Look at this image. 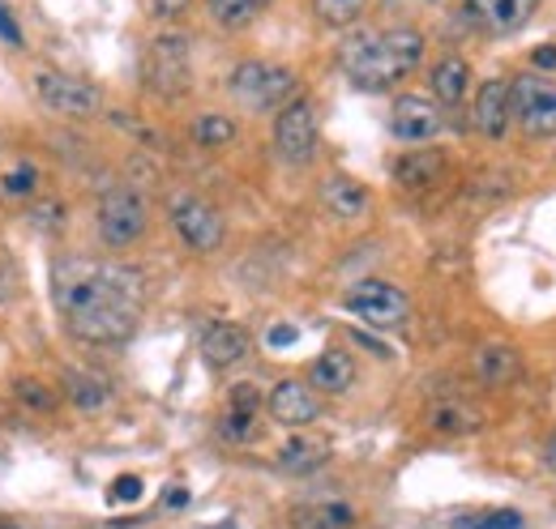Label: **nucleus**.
Returning a JSON list of instances; mask_svg holds the SVG:
<instances>
[{
    "label": "nucleus",
    "instance_id": "412c9836",
    "mask_svg": "<svg viewBox=\"0 0 556 529\" xmlns=\"http://www.w3.org/2000/svg\"><path fill=\"white\" fill-rule=\"evenodd\" d=\"M467 4L488 30H518V26L531 22L540 0H467Z\"/></svg>",
    "mask_w": 556,
    "mask_h": 529
},
{
    "label": "nucleus",
    "instance_id": "9b49d317",
    "mask_svg": "<svg viewBox=\"0 0 556 529\" xmlns=\"http://www.w3.org/2000/svg\"><path fill=\"white\" fill-rule=\"evenodd\" d=\"M445 120H441V107L419 99V94H399L394 107H390V132L407 145H424L432 137H441Z\"/></svg>",
    "mask_w": 556,
    "mask_h": 529
},
{
    "label": "nucleus",
    "instance_id": "dca6fc26",
    "mask_svg": "<svg viewBox=\"0 0 556 529\" xmlns=\"http://www.w3.org/2000/svg\"><path fill=\"white\" fill-rule=\"evenodd\" d=\"M445 180V154L441 150H412L394 163V184L407 193H428Z\"/></svg>",
    "mask_w": 556,
    "mask_h": 529
},
{
    "label": "nucleus",
    "instance_id": "b1692460",
    "mask_svg": "<svg viewBox=\"0 0 556 529\" xmlns=\"http://www.w3.org/2000/svg\"><path fill=\"white\" fill-rule=\"evenodd\" d=\"M321 205L334 214V218H359L364 209H368V189L359 184V180H351V176H330L326 184H321Z\"/></svg>",
    "mask_w": 556,
    "mask_h": 529
},
{
    "label": "nucleus",
    "instance_id": "393cba45",
    "mask_svg": "<svg viewBox=\"0 0 556 529\" xmlns=\"http://www.w3.org/2000/svg\"><path fill=\"white\" fill-rule=\"evenodd\" d=\"M65 397H70L77 410L99 414V410L112 401V385H108L103 376H94V372H70V376H65Z\"/></svg>",
    "mask_w": 556,
    "mask_h": 529
},
{
    "label": "nucleus",
    "instance_id": "2f4dec72",
    "mask_svg": "<svg viewBox=\"0 0 556 529\" xmlns=\"http://www.w3.org/2000/svg\"><path fill=\"white\" fill-rule=\"evenodd\" d=\"M108 495H112V504H138V500H141V478H134V474L116 478Z\"/></svg>",
    "mask_w": 556,
    "mask_h": 529
},
{
    "label": "nucleus",
    "instance_id": "6ab92c4d",
    "mask_svg": "<svg viewBox=\"0 0 556 529\" xmlns=\"http://www.w3.org/2000/svg\"><path fill=\"white\" fill-rule=\"evenodd\" d=\"M428 81H432V94H437L441 107H458L467 99V90H471V65L463 56H441L432 65Z\"/></svg>",
    "mask_w": 556,
    "mask_h": 529
},
{
    "label": "nucleus",
    "instance_id": "423d86ee",
    "mask_svg": "<svg viewBox=\"0 0 556 529\" xmlns=\"http://www.w3.org/2000/svg\"><path fill=\"white\" fill-rule=\"evenodd\" d=\"M348 312L359 317L372 330H399L412 317V299L403 286L381 282V278H364L348 291Z\"/></svg>",
    "mask_w": 556,
    "mask_h": 529
},
{
    "label": "nucleus",
    "instance_id": "39448f33",
    "mask_svg": "<svg viewBox=\"0 0 556 529\" xmlns=\"http://www.w3.org/2000/svg\"><path fill=\"white\" fill-rule=\"evenodd\" d=\"M141 77H146V90L159 94V99H180L193 90V43L185 35H159L150 48H146V61H141Z\"/></svg>",
    "mask_w": 556,
    "mask_h": 529
},
{
    "label": "nucleus",
    "instance_id": "f8f14e48",
    "mask_svg": "<svg viewBox=\"0 0 556 529\" xmlns=\"http://www.w3.org/2000/svg\"><path fill=\"white\" fill-rule=\"evenodd\" d=\"M266 410L282 427H308L321 418V397L308 380H278L266 393Z\"/></svg>",
    "mask_w": 556,
    "mask_h": 529
},
{
    "label": "nucleus",
    "instance_id": "4c0bfd02",
    "mask_svg": "<svg viewBox=\"0 0 556 529\" xmlns=\"http://www.w3.org/2000/svg\"><path fill=\"white\" fill-rule=\"evenodd\" d=\"M544 457H548V465H556V436L548 440V449H544Z\"/></svg>",
    "mask_w": 556,
    "mask_h": 529
},
{
    "label": "nucleus",
    "instance_id": "4468645a",
    "mask_svg": "<svg viewBox=\"0 0 556 529\" xmlns=\"http://www.w3.org/2000/svg\"><path fill=\"white\" fill-rule=\"evenodd\" d=\"M514 120V94H509V81L492 77L476 90V107H471V125L484 132L488 141H501L509 132Z\"/></svg>",
    "mask_w": 556,
    "mask_h": 529
},
{
    "label": "nucleus",
    "instance_id": "f704fd0d",
    "mask_svg": "<svg viewBox=\"0 0 556 529\" xmlns=\"http://www.w3.org/2000/svg\"><path fill=\"white\" fill-rule=\"evenodd\" d=\"M531 65L544 68V73H553L556 68V48L548 43V48H535V56H531Z\"/></svg>",
    "mask_w": 556,
    "mask_h": 529
},
{
    "label": "nucleus",
    "instance_id": "c85d7f7f",
    "mask_svg": "<svg viewBox=\"0 0 556 529\" xmlns=\"http://www.w3.org/2000/svg\"><path fill=\"white\" fill-rule=\"evenodd\" d=\"M313 9H317V17L326 26H351V22L364 17L368 0H313Z\"/></svg>",
    "mask_w": 556,
    "mask_h": 529
},
{
    "label": "nucleus",
    "instance_id": "6e6552de",
    "mask_svg": "<svg viewBox=\"0 0 556 529\" xmlns=\"http://www.w3.org/2000/svg\"><path fill=\"white\" fill-rule=\"evenodd\" d=\"M317 107L308 103V99H291L282 112H278L275 120V150L282 163H291V167H304L313 154H317Z\"/></svg>",
    "mask_w": 556,
    "mask_h": 529
},
{
    "label": "nucleus",
    "instance_id": "e433bc0d",
    "mask_svg": "<svg viewBox=\"0 0 556 529\" xmlns=\"http://www.w3.org/2000/svg\"><path fill=\"white\" fill-rule=\"evenodd\" d=\"M163 504H167V508H185V504H189V491H185V487H172V491L163 495Z\"/></svg>",
    "mask_w": 556,
    "mask_h": 529
},
{
    "label": "nucleus",
    "instance_id": "f257e3e1",
    "mask_svg": "<svg viewBox=\"0 0 556 529\" xmlns=\"http://www.w3.org/2000/svg\"><path fill=\"white\" fill-rule=\"evenodd\" d=\"M52 291L70 330L94 346L134 337L146 304V278L121 261H61L52 273Z\"/></svg>",
    "mask_w": 556,
    "mask_h": 529
},
{
    "label": "nucleus",
    "instance_id": "5701e85b",
    "mask_svg": "<svg viewBox=\"0 0 556 529\" xmlns=\"http://www.w3.org/2000/svg\"><path fill=\"white\" fill-rule=\"evenodd\" d=\"M428 423H432L437 431H445V436H471V431H480L484 418H480V410L467 405L463 397H441V401H432Z\"/></svg>",
    "mask_w": 556,
    "mask_h": 529
},
{
    "label": "nucleus",
    "instance_id": "ea45409f",
    "mask_svg": "<svg viewBox=\"0 0 556 529\" xmlns=\"http://www.w3.org/2000/svg\"><path fill=\"white\" fill-rule=\"evenodd\" d=\"M214 529H231V521H227V526H214Z\"/></svg>",
    "mask_w": 556,
    "mask_h": 529
},
{
    "label": "nucleus",
    "instance_id": "f03ea898",
    "mask_svg": "<svg viewBox=\"0 0 556 529\" xmlns=\"http://www.w3.org/2000/svg\"><path fill=\"white\" fill-rule=\"evenodd\" d=\"M424 61V35L394 26V30H377V35H359L343 48V73L351 86L377 94V90H394L399 81H407Z\"/></svg>",
    "mask_w": 556,
    "mask_h": 529
},
{
    "label": "nucleus",
    "instance_id": "f3484780",
    "mask_svg": "<svg viewBox=\"0 0 556 529\" xmlns=\"http://www.w3.org/2000/svg\"><path fill=\"white\" fill-rule=\"evenodd\" d=\"M351 380H355V359H351L348 350H339V346L321 350L313 359V367H308V385L317 393H348Z\"/></svg>",
    "mask_w": 556,
    "mask_h": 529
},
{
    "label": "nucleus",
    "instance_id": "0eeeda50",
    "mask_svg": "<svg viewBox=\"0 0 556 529\" xmlns=\"http://www.w3.org/2000/svg\"><path fill=\"white\" fill-rule=\"evenodd\" d=\"M167 218H172V231L180 235V244L189 253H214L227 235L223 214L206 197H193V193H176L167 205Z\"/></svg>",
    "mask_w": 556,
    "mask_h": 529
},
{
    "label": "nucleus",
    "instance_id": "72a5a7b5",
    "mask_svg": "<svg viewBox=\"0 0 556 529\" xmlns=\"http://www.w3.org/2000/svg\"><path fill=\"white\" fill-rule=\"evenodd\" d=\"M295 337H300V333H295V325H275V330L266 333V341H270V346H291V341H295Z\"/></svg>",
    "mask_w": 556,
    "mask_h": 529
},
{
    "label": "nucleus",
    "instance_id": "473e14b6",
    "mask_svg": "<svg viewBox=\"0 0 556 529\" xmlns=\"http://www.w3.org/2000/svg\"><path fill=\"white\" fill-rule=\"evenodd\" d=\"M189 4H193V0H150V9H154L159 17H180Z\"/></svg>",
    "mask_w": 556,
    "mask_h": 529
},
{
    "label": "nucleus",
    "instance_id": "cd10ccee",
    "mask_svg": "<svg viewBox=\"0 0 556 529\" xmlns=\"http://www.w3.org/2000/svg\"><path fill=\"white\" fill-rule=\"evenodd\" d=\"M193 141L198 145H227V141H236V120L218 116V112H206V116L193 120Z\"/></svg>",
    "mask_w": 556,
    "mask_h": 529
},
{
    "label": "nucleus",
    "instance_id": "2eb2a0df",
    "mask_svg": "<svg viewBox=\"0 0 556 529\" xmlns=\"http://www.w3.org/2000/svg\"><path fill=\"white\" fill-rule=\"evenodd\" d=\"M198 350H202V359L210 367H231V363H240L249 354V333L236 321H210L202 337H198Z\"/></svg>",
    "mask_w": 556,
    "mask_h": 529
},
{
    "label": "nucleus",
    "instance_id": "bb28decb",
    "mask_svg": "<svg viewBox=\"0 0 556 529\" xmlns=\"http://www.w3.org/2000/svg\"><path fill=\"white\" fill-rule=\"evenodd\" d=\"M210 4V17L223 26V30H244L253 26V17L262 13L253 0H206Z\"/></svg>",
    "mask_w": 556,
    "mask_h": 529
},
{
    "label": "nucleus",
    "instance_id": "4be33fe9",
    "mask_svg": "<svg viewBox=\"0 0 556 529\" xmlns=\"http://www.w3.org/2000/svg\"><path fill=\"white\" fill-rule=\"evenodd\" d=\"M355 526V508L343 500H317V504H300L291 508V529H351Z\"/></svg>",
    "mask_w": 556,
    "mask_h": 529
},
{
    "label": "nucleus",
    "instance_id": "ddd939ff",
    "mask_svg": "<svg viewBox=\"0 0 556 529\" xmlns=\"http://www.w3.org/2000/svg\"><path fill=\"white\" fill-rule=\"evenodd\" d=\"M262 410H266V397L257 393L253 385H236L223 418H218V436L227 444H249L257 436V427H262Z\"/></svg>",
    "mask_w": 556,
    "mask_h": 529
},
{
    "label": "nucleus",
    "instance_id": "9d476101",
    "mask_svg": "<svg viewBox=\"0 0 556 529\" xmlns=\"http://www.w3.org/2000/svg\"><path fill=\"white\" fill-rule=\"evenodd\" d=\"M514 116L531 137H556V81H544L540 73H527L509 86Z\"/></svg>",
    "mask_w": 556,
    "mask_h": 529
},
{
    "label": "nucleus",
    "instance_id": "a878e982",
    "mask_svg": "<svg viewBox=\"0 0 556 529\" xmlns=\"http://www.w3.org/2000/svg\"><path fill=\"white\" fill-rule=\"evenodd\" d=\"M39 193V171H35V163H13L9 171H0V197L9 201H30Z\"/></svg>",
    "mask_w": 556,
    "mask_h": 529
},
{
    "label": "nucleus",
    "instance_id": "20e7f679",
    "mask_svg": "<svg viewBox=\"0 0 556 529\" xmlns=\"http://www.w3.org/2000/svg\"><path fill=\"white\" fill-rule=\"evenodd\" d=\"M94 227H99V240L116 253L134 248L146 240V227H150V209H146V197L129 184H112L103 189V197L94 205Z\"/></svg>",
    "mask_w": 556,
    "mask_h": 529
},
{
    "label": "nucleus",
    "instance_id": "a211bd4d",
    "mask_svg": "<svg viewBox=\"0 0 556 529\" xmlns=\"http://www.w3.org/2000/svg\"><path fill=\"white\" fill-rule=\"evenodd\" d=\"M330 462V440L321 436H308V431H295L282 449H278V469L287 474H313Z\"/></svg>",
    "mask_w": 556,
    "mask_h": 529
},
{
    "label": "nucleus",
    "instance_id": "7c9ffc66",
    "mask_svg": "<svg viewBox=\"0 0 556 529\" xmlns=\"http://www.w3.org/2000/svg\"><path fill=\"white\" fill-rule=\"evenodd\" d=\"M454 529H527V526H522V513H514V508H492V513H480V517H463Z\"/></svg>",
    "mask_w": 556,
    "mask_h": 529
},
{
    "label": "nucleus",
    "instance_id": "7ed1b4c3",
    "mask_svg": "<svg viewBox=\"0 0 556 529\" xmlns=\"http://www.w3.org/2000/svg\"><path fill=\"white\" fill-rule=\"evenodd\" d=\"M227 90L249 112H282L295 99L300 77L287 65H275V61H244V65L231 68Z\"/></svg>",
    "mask_w": 556,
    "mask_h": 529
},
{
    "label": "nucleus",
    "instance_id": "c756f323",
    "mask_svg": "<svg viewBox=\"0 0 556 529\" xmlns=\"http://www.w3.org/2000/svg\"><path fill=\"white\" fill-rule=\"evenodd\" d=\"M13 393H17V401H22L26 410H39V414H48V410L56 405V393H52L43 380H30V376L13 380Z\"/></svg>",
    "mask_w": 556,
    "mask_h": 529
},
{
    "label": "nucleus",
    "instance_id": "aec40b11",
    "mask_svg": "<svg viewBox=\"0 0 556 529\" xmlns=\"http://www.w3.org/2000/svg\"><path fill=\"white\" fill-rule=\"evenodd\" d=\"M518 372H522V359H518L514 346L488 341V346L476 350V376H480L484 385H509V380H518Z\"/></svg>",
    "mask_w": 556,
    "mask_h": 529
},
{
    "label": "nucleus",
    "instance_id": "1a4fd4ad",
    "mask_svg": "<svg viewBox=\"0 0 556 529\" xmlns=\"http://www.w3.org/2000/svg\"><path fill=\"white\" fill-rule=\"evenodd\" d=\"M35 90L52 112H61L70 120H86V116L99 112V90L90 81L73 77V73H61V68H39L35 73Z\"/></svg>",
    "mask_w": 556,
    "mask_h": 529
},
{
    "label": "nucleus",
    "instance_id": "c9c22d12",
    "mask_svg": "<svg viewBox=\"0 0 556 529\" xmlns=\"http://www.w3.org/2000/svg\"><path fill=\"white\" fill-rule=\"evenodd\" d=\"M0 35L9 39V43H22V35H17V26H13V17H9V9L0 4Z\"/></svg>",
    "mask_w": 556,
    "mask_h": 529
},
{
    "label": "nucleus",
    "instance_id": "58836bf2",
    "mask_svg": "<svg viewBox=\"0 0 556 529\" xmlns=\"http://www.w3.org/2000/svg\"><path fill=\"white\" fill-rule=\"evenodd\" d=\"M253 4H257V9H266V4H270V0H253Z\"/></svg>",
    "mask_w": 556,
    "mask_h": 529
}]
</instances>
